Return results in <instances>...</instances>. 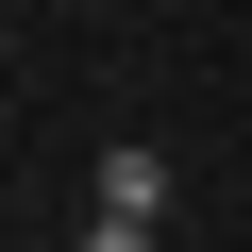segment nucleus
<instances>
[{
	"mask_svg": "<svg viewBox=\"0 0 252 252\" xmlns=\"http://www.w3.org/2000/svg\"><path fill=\"white\" fill-rule=\"evenodd\" d=\"M84 202H118V219H168V152H152V135H118V152L84 168Z\"/></svg>",
	"mask_w": 252,
	"mask_h": 252,
	"instance_id": "obj_1",
	"label": "nucleus"
},
{
	"mask_svg": "<svg viewBox=\"0 0 252 252\" xmlns=\"http://www.w3.org/2000/svg\"><path fill=\"white\" fill-rule=\"evenodd\" d=\"M67 252H168V219H118V202H84V235Z\"/></svg>",
	"mask_w": 252,
	"mask_h": 252,
	"instance_id": "obj_2",
	"label": "nucleus"
}]
</instances>
